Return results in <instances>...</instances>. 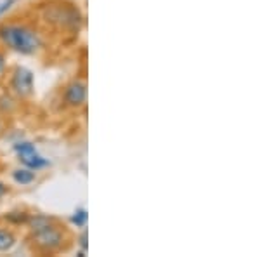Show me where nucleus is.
Here are the masks:
<instances>
[{"label": "nucleus", "instance_id": "423d86ee", "mask_svg": "<svg viewBox=\"0 0 260 257\" xmlns=\"http://www.w3.org/2000/svg\"><path fill=\"white\" fill-rule=\"evenodd\" d=\"M12 179L16 181L18 184L21 186H26V184H30L35 181V170H31V168H18V170L12 172Z\"/></svg>", "mask_w": 260, "mask_h": 257}, {"label": "nucleus", "instance_id": "39448f33", "mask_svg": "<svg viewBox=\"0 0 260 257\" xmlns=\"http://www.w3.org/2000/svg\"><path fill=\"white\" fill-rule=\"evenodd\" d=\"M64 99H66V103L73 108L82 106L87 99V85L83 82H80V80L71 82L64 91Z\"/></svg>", "mask_w": 260, "mask_h": 257}, {"label": "nucleus", "instance_id": "f8f14e48", "mask_svg": "<svg viewBox=\"0 0 260 257\" xmlns=\"http://www.w3.org/2000/svg\"><path fill=\"white\" fill-rule=\"evenodd\" d=\"M6 193H7V186H6L4 183H0V198L6 195Z\"/></svg>", "mask_w": 260, "mask_h": 257}, {"label": "nucleus", "instance_id": "f257e3e1", "mask_svg": "<svg viewBox=\"0 0 260 257\" xmlns=\"http://www.w3.org/2000/svg\"><path fill=\"white\" fill-rule=\"evenodd\" d=\"M0 40L19 54H33L42 45L39 33L28 26H19V24L0 26Z\"/></svg>", "mask_w": 260, "mask_h": 257}, {"label": "nucleus", "instance_id": "9d476101", "mask_svg": "<svg viewBox=\"0 0 260 257\" xmlns=\"http://www.w3.org/2000/svg\"><path fill=\"white\" fill-rule=\"evenodd\" d=\"M87 238H89V237H87V231H83V233L80 235V238H78V245L82 247L83 252L89 250V242H87Z\"/></svg>", "mask_w": 260, "mask_h": 257}, {"label": "nucleus", "instance_id": "7ed1b4c3", "mask_svg": "<svg viewBox=\"0 0 260 257\" xmlns=\"http://www.w3.org/2000/svg\"><path fill=\"white\" fill-rule=\"evenodd\" d=\"M14 150H16V153H18L21 162H23L28 168H31V170H39V168H44L49 165V160L42 157L39 151H37L33 142L19 141L14 145Z\"/></svg>", "mask_w": 260, "mask_h": 257}, {"label": "nucleus", "instance_id": "1a4fd4ad", "mask_svg": "<svg viewBox=\"0 0 260 257\" xmlns=\"http://www.w3.org/2000/svg\"><path fill=\"white\" fill-rule=\"evenodd\" d=\"M14 4H16V0H2V2H0V16L6 14Z\"/></svg>", "mask_w": 260, "mask_h": 257}, {"label": "nucleus", "instance_id": "0eeeda50", "mask_svg": "<svg viewBox=\"0 0 260 257\" xmlns=\"http://www.w3.org/2000/svg\"><path fill=\"white\" fill-rule=\"evenodd\" d=\"M16 238L11 231L7 230H0V252H7L11 250L12 245H14Z\"/></svg>", "mask_w": 260, "mask_h": 257}, {"label": "nucleus", "instance_id": "20e7f679", "mask_svg": "<svg viewBox=\"0 0 260 257\" xmlns=\"http://www.w3.org/2000/svg\"><path fill=\"white\" fill-rule=\"evenodd\" d=\"M11 85L16 94L19 96H30L33 92V73L24 66H18L12 73Z\"/></svg>", "mask_w": 260, "mask_h": 257}, {"label": "nucleus", "instance_id": "6e6552de", "mask_svg": "<svg viewBox=\"0 0 260 257\" xmlns=\"http://www.w3.org/2000/svg\"><path fill=\"white\" fill-rule=\"evenodd\" d=\"M87 219H89L87 210L85 209H77L73 212V216H71V222H73L75 226H78V227H83L87 224Z\"/></svg>", "mask_w": 260, "mask_h": 257}, {"label": "nucleus", "instance_id": "9b49d317", "mask_svg": "<svg viewBox=\"0 0 260 257\" xmlns=\"http://www.w3.org/2000/svg\"><path fill=\"white\" fill-rule=\"evenodd\" d=\"M4 68H6V58H4V54L0 52V73L4 71Z\"/></svg>", "mask_w": 260, "mask_h": 257}, {"label": "nucleus", "instance_id": "f03ea898", "mask_svg": "<svg viewBox=\"0 0 260 257\" xmlns=\"http://www.w3.org/2000/svg\"><path fill=\"white\" fill-rule=\"evenodd\" d=\"M33 243L42 252H56L62 247L64 235L47 216H35L30 221Z\"/></svg>", "mask_w": 260, "mask_h": 257}]
</instances>
